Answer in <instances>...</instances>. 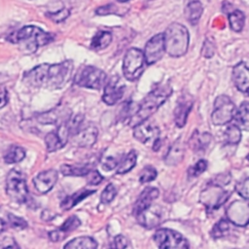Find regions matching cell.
Wrapping results in <instances>:
<instances>
[{
    "label": "cell",
    "instance_id": "cell-50",
    "mask_svg": "<svg viewBox=\"0 0 249 249\" xmlns=\"http://www.w3.org/2000/svg\"><path fill=\"white\" fill-rule=\"evenodd\" d=\"M117 1L120 3H124V2H128L129 0H117Z\"/></svg>",
    "mask_w": 249,
    "mask_h": 249
},
{
    "label": "cell",
    "instance_id": "cell-49",
    "mask_svg": "<svg viewBox=\"0 0 249 249\" xmlns=\"http://www.w3.org/2000/svg\"><path fill=\"white\" fill-rule=\"evenodd\" d=\"M8 102V93L6 90L0 91V109L3 108Z\"/></svg>",
    "mask_w": 249,
    "mask_h": 249
},
{
    "label": "cell",
    "instance_id": "cell-9",
    "mask_svg": "<svg viewBox=\"0 0 249 249\" xmlns=\"http://www.w3.org/2000/svg\"><path fill=\"white\" fill-rule=\"evenodd\" d=\"M154 241L161 249H187L188 240L179 232L170 229H159L156 231Z\"/></svg>",
    "mask_w": 249,
    "mask_h": 249
},
{
    "label": "cell",
    "instance_id": "cell-36",
    "mask_svg": "<svg viewBox=\"0 0 249 249\" xmlns=\"http://www.w3.org/2000/svg\"><path fill=\"white\" fill-rule=\"evenodd\" d=\"M229 231H230V225L228 220L222 218L213 226L210 234L213 238L217 239L225 236L229 232Z\"/></svg>",
    "mask_w": 249,
    "mask_h": 249
},
{
    "label": "cell",
    "instance_id": "cell-21",
    "mask_svg": "<svg viewBox=\"0 0 249 249\" xmlns=\"http://www.w3.org/2000/svg\"><path fill=\"white\" fill-rule=\"evenodd\" d=\"M232 81L235 88L247 94L249 87V72L248 67L244 61L238 62L232 69Z\"/></svg>",
    "mask_w": 249,
    "mask_h": 249
},
{
    "label": "cell",
    "instance_id": "cell-34",
    "mask_svg": "<svg viewBox=\"0 0 249 249\" xmlns=\"http://www.w3.org/2000/svg\"><path fill=\"white\" fill-rule=\"evenodd\" d=\"M25 157V151L22 147L12 146L8 149L4 155V160L6 163H17L21 161Z\"/></svg>",
    "mask_w": 249,
    "mask_h": 249
},
{
    "label": "cell",
    "instance_id": "cell-29",
    "mask_svg": "<svg viewBox=\"0 0 249 249\" xmlns=\"http://www.w3.org/2000/svg\"><path fill=\"white\" fill-rule=\"evenodd\" d=\"M97 242L90 236L76 237L64 245L65 249H95Z\"/></svg>",
    "mask_w": 249,
    "mask_h": 249
},
{
    "label": "cell",
    "instance_id": "cell-8",
    "mask_svg": "<svg viewBox=\"0 0 249 249\" xmlns=\"http://www.w3.org/2000/svg\"><path fill=\"white\" fill-rule=\"evenodd\" d=\"M235 105L232 100L225 94L219 95L214 101L211 121L215 125H225L231 123L235 114Z\"/></svg>",
    "mask_w": 249,
    "mask_h": 249
},
{
    "label": "cell",
    "instance_id": "cell-37",
    "mask_svg": "<svg viewBox=\"0 0 249 249\" xmlns=\"http://www.w3.org/2000/svg\"><path fill=\"white\" fill-rule=\"evenodd\" d=\"M119 159L118 157L116 158L115 156H112V155H108V154H104L101 159H100V164H101V167L106 170V171H110L114 168H116V166L118 165L119 163Z\"/></svg>",
    "mask_w": 249,
    "mask_h": 249
},
{
    "label": "cell",
    "instance_id": "cell-28",
    "mask_svg": "<svg viewBox=\"0 0 249 249\" xmlns=\"http://www.w3.org/2000/svg\"><path fill=\"white\" fill-rule=\"evenodd\" d=\"M185 17L186 19L191 23V24H196L198 20L200 19V17L203 13V7L202 4L199 0H192L190 1L186 8H185Z\"/></svg>",
    "mask_w": 249,
    "mask_h": 249
},
{
    "label": "cell",
    "instance_id": "cell-3",
    "mask_svg": "<svg viewBox=\"0 0 249 249\" xmlns=\"http://www.w3.org/2000/svg\"><path fill=\"white\" fill-rule=\"evenodd\" d=\"M53 39V37L51 33L34 25L23 26L8 37V40L12 43L21 45L26 53H34L39 47L49 44Z\"/></svg>",
    "mask_w": 249,
    "mask_h": 249
},
{
    "label": "cell",
    "instance_id": "cell-4",
    "mask_svg": "<svg viewBox=\"0 0 249 249\" xmlns=\"http://www.w3.org/2000/svg\"><path fill=\"white\" fill-rule=\"evenodd\" d=\"M164 51L173 57L184 55L189 47V31L181 23L173 22L169 24L162 33Z\"/></svg>",
    "mask_w": 249,
    "mask_h": 249
},
{
    "label": "cell",
    "instance_id": "cell-33",
    "mask_svg": "<svg viewBox=\"0 0 249 249\" xmlns=\"http://www.w3.org/2000/svg\"><path fill=\"white\" fill-rule=\"evenodd\" d=\"M230 27L234 32H240L245 23V16L244 14L239 10H233L231 12L228 16Z\"/></svg>",
    "mask_w": 249,
    "mask_h": 249
},
{
    "label": "cell",
    "instance_id": "cell-48",
    "mask_svg": "<svg viewBox=\"0 0 249 249\" xmlns=\"http://www.w3.org/2000/svg\"><path fill=\"white\" fill-rule=\"evenodd\" d=\"M129 242L127 240V238L125 236H124L123 234H118L117 236L114 237L113 239V244L111 245V247L113 248H126L129 247Z\"/></svg>",
    "mask_w": 249,
    "mask_h": 249
},
{
    "label": "cell",
    "instance_id": "cell-38",
    "mask_svg": "<svg viewBox=\"0 0 249 249\" xmlns=\"http://www.w3.org/2000/svg\"><path fill=\"white\" fill-rule=\"evenodd\" d=\"M158 175V172H157V169L152 166V165H147L145 166L141 173H140V176H139V182L142 183V184H145V183H148V182H151L153 181L154 179H156Z\"/></svg>",
    "mask_w": 249,
    "mask_h": 249
},
{
    "label": "cell",
    "instance_id": "cell-25",
    "mask_svg": "<svg viewBox=\"0 0 249 249\" xmlns=\"http://www.w3.org/2000/svg\"><path fill=\"white\" fill-rule=\"evenodd\" d=\"M211 140L212 136L208 132H198L196 130L189 139V147L196 153H203L208 148Z\"/></svg>",
    "mask_w": 249,
    "mask_h": 249
},
{
    "label": "cell",
    "instance_id": "cell-11",
    "mask_svg": "<svg viewBox=\"0 0 249 249\" xmlns=\"http://www.w3.org/2000/svg\"><path fill=\"white\" fill-rule=\"evenodd\" d=\"M133 136L139 142L151 146L154 151H158L160 146L159 127L147 120L133 126Z\"/></svg>",
    "mask_w": 249,
    "mask_h": 249
},
{
    "label": "cell",
    "instance_id": "cell-24",
    "mask_svg": "<svg viewBox=\"0 0 249 249\" xmlns=\"http://www.w3.org/2000/svg\"><path fill=\"white\" fill-rule=\"evenodd\" d=\"M184 154H185V145L182 139L179 138L168 149L164 157V161L167 165H176L182 161L184 158Z\"/></svg>",
    "mask_w": 249,
    "mask_h": 249
},
{
    "label": "cell",
    "instance_id": "cell-44",
    "mask_svg": "<svg viewBox=\"0 0 249 249\" xmlns=\"http://www.w3.org/2000/svg\"><path fill=\"white\" fill-rule=\"evenodd\" d=\"M248 177H245L243 180L238 182L235 185V192L243 198V199H248Z\"/></svg>",
    "mask_w": 249,
    "mask_h": 249
},
{
    "label": "cell",
    "instance_id": "cell-41",
    "mask_svg": "<svg viewBox=\"0 0 249 249\" xmlns=\"http://www.w3.org/2000/svg\"><path fill=\"white\" fill-rule=\"evenodd\" d=\"M120 8L114 4H108L101 7H98L95 10V14L98 16H107V15H122L119 12Z\"/></svg>",
    "mask_w": 249,
    "mask_h": 249
},
{
    "label": "cell",
    "instance_id": "cell-7",
    "mask_svg": "<svg viewBox=\"0 0 249 249\" xmlns=\"http://www.w3.org/2000/svg\"><path fill=\"white\" fill-rule=\"evenodd\" d=\"M145 63L143 52L137 48H130L125 53L123 61L124 78L128 81L137 80L144 71Z\"/></svg>",
    "mask_w": 249,
    "mask_h": 249
},
{
    "label": "cell",
    "instance_id": "cell-14",
    "mask_svg": "<svg viewBox=\"0 0 249 249\" xmlns=\"http://www.w3.org/2000/svg\"><path fill=\"white\" fill-rule=\"evenodd\" d=\"M162 33L153 36L145 45L143 55L146 64L152 65L160 60L164 54Z\"/></svg>",
    "mask_w": 249,
    "mask_h": 249
},
{
    "label": "cell",
    "instance_id": "cell-40",
    "mask_svg": "<svg viewBox=\"0 0 249 249\" xmlns=\"http://www.w3.org/2000/svg\"><path fill=\"white\" fill-rule=\"evenodd\" d=\"M116 195H117V189L112 183H110L102 191L100 196V201L104 204L110 203L115 198Z\"/></svg>",
    "mask_w": 249,
    "mask_h": 249
},
{
    "label": "cell",
    "instance_id": "cell-31",
    "mask_svg": "<svg viewBox=\"0 0 249 249\" xmlns=\"http://www.w3.org/2000/svg\"><path fill=\"white\" fill-rule=\"evenodd\" d=\"M112 42V34L109 31L101 30L97 31L92 37L90 42V48L94 51H100L107 48Z\"/></svg>",
    "mask_w": 249,
    "mask_h": 249
},
{
    "label": "cell",
    "instance_id": "cell-5",
    "mask_svg": "<svg viewBox=\"0 0 249 249\" xmlns=\"http://www.w3.org/2000/svg\"><path fill=\"white\" fill-rule=\"evenodd\" d=\"M106 81L107 75L105 72L90 65L81 67L74 76L76 86L91 89H100L104 87Z\"/></svg>",
    "mask_w": 249,
    "mask_h": 249
},
{
    "label": "cell",
    "instance_id": "cell-17",
    "mask_svg": "<svg viewBox=\"0 0 249 249\" xmlns=\"http://www.w3.org/2000/svg\"><path fill=\"white\" fill-rule=\"evenodd\" d=\"M194 101V97L188 92H184L178 97L174 108V122L178 127H183L186 124Z\"/></svg>",
    "mask_w": 249,
    "mask_h": 249
},
{
    "label": "cell",
    "instance_id": "cell-46",
    "mask_svg": "<svg viewBox=\"0 0 249 249\" xmlns=\"http://www.w3.org/2000/svg\"><path fill=\"white\" fill-rule=\"evenodd\" d=\"M9 218V222H10V225L15 228V229H18V230H22V229H25L27 227V222L20 218V217H18V216H15L13 214H10L8 216Z\"/></svg>",
    "mask_w": 249,
    "mask_h": 249
},
{
    "label": "cell",
    "instance_id": "cell-30",
    "mask_svg": "<svg viewBox=\"0 0 249 249\" xmlns=\"http://www.w3.org/2000/svg\"><path fill=\"white\" fill-rule=\"evenodd\" d=\"M137 154L134 150L128 152L124 158L119 160L118 165L116 166V172L118 174H124L130 171L136 164Z\"/></svg>",
    "mask_w": 249,
    "mask_h": 249
},
{
    "label": "cell",
    "instance_id": "cell-45",
    "mask_svg": "<svg viewBox=\"0 0 249 249\" xmlns=\"http://www.w3.org/2000/svg\"><path fill=\"white\" fill-rule=\"evenodd\" d=\"M231 174L228 172L225 173H220L218 175H216L215 177H213L210 181L209 184H214V185H218V186H225L228 185L231 181Z\"/></svg>",
    "mask_w": 249,
    "mask_h": 249
},
{
    "label": "cell",
    "instance_id": "cell-1",
    "mask_svg": "<svg viewBox=\"0 0 249 249\" xmlns=\"http://www.w3.org/2000/svg\"><path fill=\"white\" fill-rule=\"evenodd\" d=\"M72 71L73 62L71 60L55 64L43 63L27 71L23 76V80L33 87L58 89L68 83Z\"/></svg>",
    "mask_w": 249,
    "mask_h": 249
},
{
    "label": "cell",
    "instance_id": "cell-2",
    "mask_svg": "<svg viewBox=\"0 0 249 249\" xmlns=\"http://www.w3.org/2000/svg\"><path fill=\"white\" fill-rule=\"evenodd\" d=\"M172 88L168 83L158 85L142 100L136 112L129 118V125L134 126L149 119L171 95Z\"/></svg>",
    "mask_w": 249,
    "mask_h": 249
},
{
    "label": "cell",
    "instance_id": "cell-23",
    "mask_svg": "<svg viewBox=\"0 0 249 249\" xmlns=\"http://www.w3.org/2000/svg\"><path fill=\"white\" fill-rule=\"evenodd\" d=\"M71 116V112L64 107H56L53 110L43 113L38 117V121L42 124H61L68 120Z\"/></svg>",
    "mask_w": 249,
    "mask_h": 249
},
{
    "label": "cell",
    "instance_id": "cell-22",
    "mask_svg": "<svg viewBox=\"0 0 249 249\" xmlns=\"http://www.w3.org/2000/svg\"><path fill=\"white\" fill-rule=\"evenodd\" d=\"M159 195H160V192L157 188L155 187L145 188L142 191V193L139 195L138 198L136 199L133 205V208H132L133 215L136 216L139 212H141L142 210L150 206L153 203V201L159 196Z\"/></svg>",
    "mask_w": 249,
    "mask_h": 249
},
{
    "label": "cell",
    "instance_id": "cell-27",
    "mask_svg": "<svg viewBox=\"0 0 249 249\" xmlns=\"http://www.w3.org/2000/svg\"><path fill=\"white\" fill-rule=\"evenodd\" d=\"M91 162L80 163V164H62L60 166V172L64 176H85L89 170L93 168Z\"/></svg>",
    "mask_w": 249,
    "mask_h": 249
},
{
    "label": "cell",
    "instance_id": "cell-19",
    "mask_svg": "<svg viewBox=\"0 0 249 249\" xmlns=\"http://www.w3.org/2000/svg\"><path fill=\"white\" fill-rule=\"evenodd\" d=\"M58 178L57 171L54 169H48L40 172L33 179V184L35 189L40 194H46L50 192L55 185Z\"/></svg>",
    "mask_w": 249,
    "mask_h": 249
},
{
    "label": "cell",
    "instance_id": "cell-39",
    "mask_svg": "<svg viewBox=\"0 0 249 249\" xmlns=\"http://www.w3.org/2000/svg\"><path fill=\"white\" fill-rule=\"evenodd\" d=\"M207 168V161L205 160H199L198 161H196V163H195V165L191 166L187 173H188V177L189 178H194V177H197L199 176L201 173H203Z\"/></svg>",
    "mask_w": 249,
    "mask_h": 249
},
{
    "label": "cell",
    "instance_id": "cell-43",
    "mask_svg": "<svg viewBox=\"0 0 249 249\" xmlns=\"http://www.w3.org/2000/svg\"><path fill=\"white\" fill-rule=\"evenodd\" d=\"M85 176L87 178V183L90 186L98 185L103 180V176L99 173V171H97L96 169H93V168L91 170H89Z\"/></svg>",
    "mask_w": 249,
    "mask_h": 249
},
{
    "label": "cell",
    "instance_id": "cell-16",
    "mask_svg": "<svg viewBox=\"0 0 249 249\" xmlns=\"http://www.w3.org/2000/svg\"><path fill=\"white\" fill-rule=\"evenodd\" d=\"M135 217L142 227L153 229L162 222L163 209L160 205H153L152 203L150 206L139 212Z\"/></svg>",
    "mask_w": 249,
    "mask_h": 249
},
{
    "label": "cell",
    "instance_id": "cell-32",
    "mask_svg": "<svg viewBox=\"0 0 249 249\" xmlns=\"http://www.w3.org/2000/svg\"><path fill=\"white\" fill-rule=\"evenodd\" d=\"M249 105L247 101H243L239 108L235 110L234 114V119L236 121V125L239 126L240 129L243 130H248L249 128Z\"/></svg>",
    "mask_w": 249,
    "mask_h": 249
},
{
    "label": "cell",
    "instance_id": "cell-42",
    "mask_svg": "<svg viewBox=\"0 0 249 249\" xmlns=\"http://www.w3.org/2000/svg\"><path fill=\"white\" fill-rule=\"evenodd\" d=\"M69 15H70V11L67 8H63V9H61L57 12H54V13H48L47 14L48 18H50L53 21H54L56 23H59L63 20H65L68 18Z\"/></svg>",
    "mask_w": 249,
    "mask_h": 249
},
{
    "label": "cell",
    "instance_id": "cell-35",
    "mask_svg": "<svg viewBox=\"0 0 249 249\" xmlns=\"http://www.w3.org/2000/svg\"><path fill=\"white\" fill-rule=\"evenodd\" d=\"M241 136V129L236 124H231L225 130V140L227 144H237Z\"/></svg>",
    "mask_w": 249,
    "mask_h": 249
},
{
    "label": "cell",
    "instance_id": "cell-6",
    "mask_svg": "<svg viewBox=\"0 0 249 249\" xmlns=\"http://www.w3.org/2000/svg\"><path fill=\"white\" fill-rule=\"evenodd\" d=\"M6 193L8 196L18 203L26 202L28 198V189L25 176L17 169H12L6 179Z\"/></svg>",
    "mask_w": 249,
    "mask_h": 249
},
{
    "label": "cell",
    "instance_id": "cell-26",
    "mask_svg": "<svg viewBox=\"0 0 249 249\" xmlns=\"http://www.w3.org/2000/svg\"><path fill=\"white\" fill-rule=\"evenodd\" d=\"M95 190L90 189H81L74 194L66 196L60 203V208L64 211H67L71 208H73L75 205H77L79 202H81L86 197L89 196L90 195L94 194Z\"/></svg>",
    "mask_w": 249,
    "mask_h": 249
},
{
    "label": "cell",
    "instance_id": "cell-15",
    "mask_svg": "<svg viewBox=\"0 0 249 249\" xmlns=\"http://www.w3.org/2000/svg\"><path fill=\"white\" fill-rule=\"evenodd\" d=\"M124 85L122 83L118 76H114L106 81L104 85V90L102 100L107 105H115L120 101L124 93Z\"/></svg>",
    "mask_w": 249,
    "mask_h": 249
},
{
    "label": "cell",
    "instance_id": "cell-18",
    "mask_svg": "<svg viewBox=\"0 0 249 249\" xmlns=\"http://www.w3.org/2000/svg\"><path fill=\"white\" fill-rule=\"evenodd\" d=\"M98 135V130L97 128L92 125V124H88L85 127H79L72 135H71V140L72 143L77 146V147H82V148H89L91 147Z\"/></svg>",
    "mask_w": 249,
    "mask_h": 249
},
{
    "label": "cell",
    "instance_id": "cell-20",
    "mask_svg": "<svg viewBox=\"0 0 249 249\" xmlns=\"http://www.w3.org/2000/svg\"><path fill=\"white\" fill-rule=\"evenodd\" d=\"M80 225H81L80 219L77 216L72 215L66 219V221L61 225L60 228H58L55 231H52L49 233V237L53 242L61 241L63 239H65L71 231L78 229L80 227Z\"/></svg>",
    "mask_w": 249,
    "mask_h": 249
},
{
    "label": "cell",
    "instance_id": "cell-47",
    "mask_svg": "<svg viewBox=\"0 0 249 249\" xmlns=\"http://www.w3.org/2000/svg\"><path fill=\"white\" fill-rule=\"evenodd\" d=\"M214 51H215V46L212 40L206 39L203 43V47L201 50V54L205 57H211L214 54Z\"/></svg>",
    "mask_w": 249,
    "mask_h": 249
},
{
    "label": "cell",
    "instance_id": "cell-13",
    "mask_svg": "<svg viewBox=\"0 0 249 249\" xmlns=\"http://www.w3.org/2000/svg\"><path fill=\"white\" fill-rule=\"evenodd\" d=\"M227 218L233 225L246 227L249 222V205L248 199L235 200L231 203L226 211Z\"/></svg>",
    "mask_w": 249,
    "mask_h": 249
},
{
    "label": "cell",
    "instance_id": "cell-12",
    "mask_svg": "<svg viewBox=\"0 0 249 249\" xmlns=\"http://www.w3.org/2000/svg\"><path fill=\"white\" fill-rule=\"evenodd\" d=\"M66 121L58 124L55 130H53L46 135L45 143L48 152L57 151L66 145L68 139L71 136V131Z\"/></svg>",
    "mask_w": 249,
    "mask_h": 249
},
{
    "label": "cell",
    "instance_id": "cell-10",
    "mask_svg": "<svg viewBox=\"0 0 249 249\" xmlns=\"http://www.w3.org/2000/svg\"><path fill=\"white\" fill-rule=\"evenodd\" d=\"M231 192L226 191L222 186L209 184L200 194V202L208 211L220 208L230 197Z\"/></svg>",
    "mask_w": 249,
    "mask_h": 249
}]
</instances>
